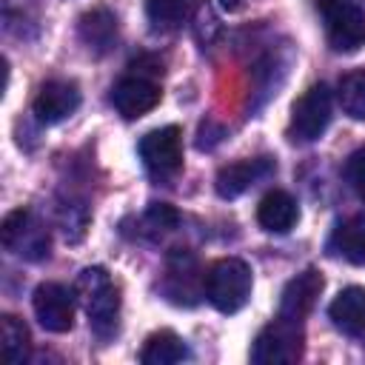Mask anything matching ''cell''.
<instances>
[{"label": "cell", "mask_w": 365, "mask_h": 365, "mask_svg": "<svg viewBox=\"0 0 365 365\" xmlns=\"http://www.w3.org/2000/svg\"><path fill=\"white\" fill-rule=\"evenodd\" d=\"M80 40L91 51H97V54L108 51L114 46V40H117V17L108 9H91V11H86L80 17Z\"/></svg>", "instance_id": "cell-15"}, {"label": "cell", "mask_w": 365, "mask_h": 365, "mask_svg": "<svg viewBox=\"0 0 365 365\" xmlns=\"http://www.w3.org/2000/svg\"><path fill=\"white\" fill-rule=\"evenodd\" d=\"M188 345L174 334V331H157L145 339L143 351H140V362L143 365H174L188 359Z\"/></svg>", "instance_id": "cell-16"}, {"label": "cell", "mask_w": 365, "mask_h": 365, "mask_svg": "<svg viewBox=\"0 0 365 365\" xmlns=\"http://www.w3.org/2000/svg\"><path fill=\"white\" fill-rule=\"evenodd\" d=\"M0 334H3V354H6V359L11 365H23L29 359V351H31V336H29L26 322L11 317V314H3Z\"/></svg>", "instance_id": "cell-19"}, {"label": "cell", "mask_w": 365, "mask_h": 365, "mask_svg": "<svg viewBox=\"0 0 365 365\" xmlns=\"http://www.w3.org/2000/svg\"><path fill=\"white\" fill-rule=\"evenodd\" d=\"M328 317L342 334H351V336L362 334L365 331V288L359 285L342 288L328 305Z\"/></svg>", "instance_id": "cell-14"}, {"label": "cell", "mask_w": 365, "mask_h": 365, "mask_svg": "<svg viewBox=\"0 0 365 365\" xmlns=\"http://www.w3.org/2000/svg\"><path fill=\"white\" fill-rule=\"evenodd\" d=\"M197 274V262L191 254H174L168 259V282H165V294L168 299H174L177 305H194L197 302V291L191 288V277Z\"/></svg>", "instance_id": "cell-17"}, {"label": "cell", "mask_w": 365, "mask_h": 365, "mask_svg": "<svg viewBox=\"0 0 365 365\" xmlns=\"http://www.w3.org/2000/svg\"><path fill=\"white\" fill-rule=\"evenodd\" d=\"M251 285H254L251 268L245 259H237V257L217 259L208 268V274H202V291L208 302L222 314H237L248 302Z\"/></svg>", "instance_id": "cell-2"}, {"label": "cell", "mask_w": 365, "mask_h": 365, "mask_svg": "<svg viewBox=\"0 0 365 365\" xmlns=\"http://www.w3.org/2000/svg\"><path fill=\"white\" fill-rule=\"evenodd\" d=\"M74 288H66L60 282H43L34 288L31 308L37 322L51 334H66L74 325Z\"/></svg>", "instance_id": "cell-7"}, {"label": "cell", "mask_w": 365, "mask_h": 365, "mask_svg": "<svg viewBox=\"0 0 365 365\" xmlns=\"http://www.w3.org/2000/svg\"><path fill=\"white\" fill-rule=\"evenodd\" d=\"M274 171H277V163L268 160V157L240 160V163H231V165H225V168L217 171L214 188H217V194L222 200H234V197H240L242 191H248L251 185H257L259 180H265Z\"/></svg>", "instance_id": "cell-12"}, {"label": "cell", "mask_w": 365, "mask_h": 365, "mask_svg": "<svg viewBox=\"0 0 365 365\" xmlns=\"http://www.w3.org/2000/svg\"><path fill=\"white\" fill-rule=\"evenodd\" d=\"M140 157H143V165L157 177H168V174L180 171V165H182V131L177 125H163V128L148 131L140 140Z\"/></svg>", "instance_id": "cell-8"}, {"label": "cell", "mask_w": 365, "mask_h": 365, "mask_svg": "<svg viewBox=\"0 0 365 365\" xmlns=\"http://www.w3.org/2000/svg\"><path fill=\"white\" fill-rule=\"evenodd\" d=\"M322 288H325L322 274H319L317 268H305L302 274H297L294 279H288V285L282 288L279 314H282V317H288V319L302 322V319L314 311V305H317V299H319Z\"/></svg>", "instance_id": "cell-11"}, {"label": "cell", "mask_w": 365, "mask_h": 365, "mask_svg": "<svg viewBox=\"0 0 365 365\" xmlns=\"http://www.w3.org/2000/svg\"><path fill=\"white\" fill-rule=\"evenodd\" d=\"M80 106V88L71 80H48L40 86L37 97H34V117L43 125H54L63 123L66 117H71Z\"/></svg>", "instance_id": "cell-9"}, {"label": "cell", "mask_w": 365, "mask_h": 365, "mask_svg": "<svg viewBox=\"0 0 365 365\" xmlns=\"http://www.w3.org/2000/svg\"><path fill=\"white\" fill-rule=\"evenodd\" d=\"M342 174H345L348 188H351L359 200H365V145H362V148H356V151L345 160Z\"/></svg>", "instance_id": "cell-22"}, {"label": "cell", "mask_w": 365, "mask_h": 365, "mask_svg": "<svg viewBox=\"0 0 365 365\" xmlns=\"http://www.w3.org/2000/svg\"><path fill=\"white\" fill-rule=\"evenodd\" d=\"M163 91L154 80L143 77V74H131V77H123L114 91H111V103L114 108L125 117V120H137L143 114H148L157 103H160Z\"/></svg>", "instance_id": "cell-10"}, {"label": "cell", "mask_w": 365, "mask_h": 365, "mask_svg": "<svg viewBox=\"0 0 365 365\" xmlns=\"http://www.w3.org/2000/svg\"><path fill=\"white\" fill-rule=\"evenodd\" d=\"M222 9H228V11H237V9H242V3H240V0H222Z\"/></svg>", "instance_id": "cell-24"}, {"label": "cell", "mask_w": 365, "mask_h": 365, "mask_svg": "<svg viewBox=\"0 0 365 365\" xmlns=\"http://www.w3.org/2000/svg\"><path fill=\"white\" fill-rule=\"evenodd\" d=\"M334 254L345 257L354 265H365V214H354L351 220H345L331 240Z\"/></svg>", "instance_id": "cell-18"}, {"label": "cell", "mask_w": 365, "mask_h": 365, "mask_svg": "<svg viewBox=\"0 0 365 365\" xmlns=\"http://www.w3.org/2000/svg\"><path fill=\"white\" fill-rule=\"evenodd\" d=\"M325 17V37L334 51L354 54L365 46V11L351 0H314Z\"/></svg>", "instance_id": "cell-4"}, {"label": "cell", "mask_w": 365, "mask_h": 365, "mask_svg": "<svg viewBox=\"0 0 365 365\" xmlns=\"http://www.w3.org/2000/svg\"><path fill=\"white\" fill-rule=\"evenodd\" d=\"M331 88L325 83L311 86L291 108V123H288V137L294 143H314L325 134V128L331 125Z\"/></svg>", "instance_id": "cell-5"}, {"label": "cell", "mask_w": 365, "mask_h": 365, "mask_svg": "<svg viewBox=\"0 0 365 365\" xmlns=\"http://www.w3.org/2000/svg\"><path fill=\"white\" fill-rule=\"evenodd\" d=\"M177 211L171 208V205H165V202H160V205H151L148 208V214H145V225L151 228V231H171L174 225H177Z\"/></svg>", "instance_id": "cell-23"}, {"label": "cell", "mask_w": 365, "mask_h": 365, "mask_svg": "<svg viewBox=\"0 0 365 365\" xmlns=\"http://www.w3.org/2000/svg\"><path fill=\"white\" fill-rule=\"evenodd\" d=\"M145 14L154 29H163V31L177 29L188 17V0H148Z\"/></svg>", "instance_id": "cell-21"}, {"label": "cell", "mask_w": 365, "mask_h": 365, "mask_svg": "<svg viewBox=\"0 0 365 365\" xmlns=\"http://www.w3.org/2000/svg\"><path fill=\"white\" fill-rule=\"evenodd\" d=\"M74 294L88 314V325L100 336H111L117 331V317H120V291L111 282L108 271L100 265L83 268L74 282Z\"/></svg>", "instance_id": "cell-1"}, {"label": "cell", "mask_w": 365, "mask_h": 365, "mask_svg": "<svg viewBox=\"0 0 365 365\" xmlns=\"http://www.w3.org/2000/svg\"><path fill=\"white\" fill-rule=\"evenodd\" d=\"M299 220V205L288 191H268L257 205V222L271 234H288Z\"/></svg>", "instance_id": "cell-13"}, {"label": "cell", "mask_w": 365, "mask_h": 365, "mask_svg": "<svg viewBox=\"0 0 365 365\" xmlns=\"http://www.w3.org/2000/svg\"><path fill=\"white\" fill-rule=\"evenodd\" d=\"M0 240L6 251H11L14 257L31 259V262L48 257V231L29 208H14L3 217Z\"/></svg>", "instance_id": "cell-6"}, {"label": "cell", "mask_w": 365, "mask_h": 365, "mask_svg": "<svg viewBox=\"0 0 365 365\" xmlns=\"http://www.w3.org/2000/svg\"><path fill=\"white\" fill-rule=\"evenodd\" d=\"M302 322L277 317L271 319L251 345V362L257 365H288L302 356Z\"/></svg>", "instance_id": "cell-3"}, {"label": "cell", "mask_w": 365, "mask_h": 365, "mask_svg": "<svg viewBox=\"0 0 365 365\" xmlns=\"http://www.w3.org/2000/svg\"><path fill=\"white\" fill-rule=\"evenodd\" d=\"M336 100L351 120H365V68H354L339 77Z\"/></svg>", "instance_id": "cell-20"}]
</instances>
